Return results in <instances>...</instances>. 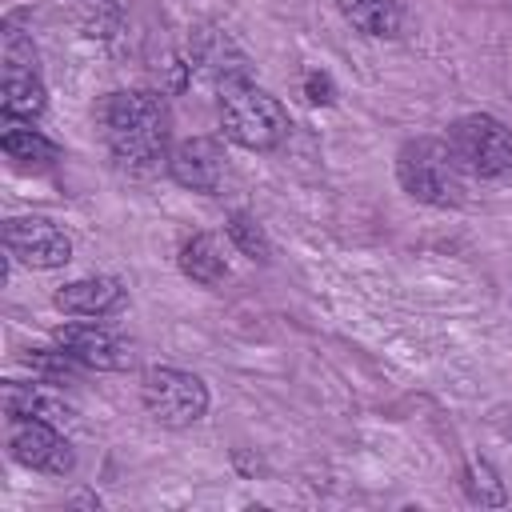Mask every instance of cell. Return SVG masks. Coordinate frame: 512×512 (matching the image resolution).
<instances>
[{
    "mask_svg": "<svg viewBox=\"0 0 512 512\" xmlns=\"http://www.w3.org/2000/svg\"><path fill=\"white\" fill-rule=\"evenodd\" d=\"M96 120H100L104 144L120 168L144 176V172H156L160 164H168L172 112L160 92H148V88L108 92L96 108Z\"/></svg>",
    "mask_w": 512,
    "mask_h": 512,
    "instance_id": "6da1fadb",
    "label": "cell"
},
{
    "mask_svg": "<svg viewBox=\"0 0 512 512\" xmlns=\"http://www.w3.org/2000/svg\"><path fill=\"white\" fill-rule=\"evenodd\" d=\"M396 180L412 200L432 208H456L464 200V168L448 148V140L436 136H416L400 144Z\"/></svg>",
    "mask_w": 512,
    "mask_h": 512,
    "instance_id": "7a4b0ae2",
    "label": "cell"
},
{
    "mask_svg": "<svg viewBox=\"0 0 512 512\" xmlns=\"http://www.w3.org/2000/svg\"><path fill=\"white\" fill-rule=\"evenodd\" d=\"M220 132L248 152H272L288 136V112L272 92L236 80L220 88Z\"/></svg>",
    "mask_w": 512,
    "mask_h": 512,
    "instance_id": "3957f363",
    "label": "cell"
},
{
    "mask_svg": "<svg viewBox=\"0 0 512 512\" xmlns=\"http://www.w3.org/2000/svg\"><path fill=\"white\" fill-rule=\"evenodd\" d=\"M140 400H144V412L160 428H192L208 412V388H204V380L196 372L168 368V364L144 372Z\"/></svg>",
    "mask_w": 512,
    "mask_h": 512,
    "instance_id": "277c9868",
    "label": "cell"
},
{
    "mask_svg": "<svg viewBox=\"0 0 512 512\" xmlns=\"http://www.w3.org/2000/svg\"><path fill=\"white\" fill-rule=\"evenodd\" d=\"M444 140L456 152L460 168L472 172V176H488L492 180V176L512 172V132L496 116H484V112L460 116L448 128Z\"/></svg>",
    "mask_w": 512,
    "mask_h": 512,
    "instance_id": "5b68a950",
    "label": "cell"
},
{
    "mask_svg": "<svg viewBox=\"0 0 512 512\" xmlns=\"http://www.w3.org/2000/svg\"><path fill=\"white\" fill-rule=\"evenodd\" d=\"M8 452L32 472L68 476L76 468V452L64 440L60 424L36 420V416H8Z\"/></svg>",
    "mask_w": 512,
    "mask_h": 512,
    "instance_id": "8992f818",
    "label": "cell"
},
{
    "mask_svg": "<svg viewBox=\"0 0 512 512\" xmlns=\"http://www.w3.org/2000/svg\"><path fill=\"white\" fill-rule=\"evenodd\" d=\"M4 248L12 260H20L24 268H64L72 260V240L60 224H52L48 216H12L4 224Z\"/></svg>",
    "mask_w": 512,
    "mask_h": 512,
    "instance_id": "52a82bcc",
    "label": "cell"
},
{
    "mask_svg": "<svg viewBox=\"0 0 512 512\" xmlns=\"http://www.w3.org/2000/svg\"><path fill=\"white\" fill-rule=\"evenodd\" d=\"M56 344L76 364L96 368V372H128L136 364L132 344L104 324H64V328H56Z\"/></svg>",
    "mask_w": 512,
    "mask_h": 512,
    "instance_id": "ba28073f",
    "label": "cell"
},
{
    "mask_svg": "<svg viewBox=\"0 0 512 512\" xmlns=\"http://www.w3.org/2000/svg\"><path fill=\"white\" fill-rule=\"evenodd\" d=\"M168 176H172L180 188L216 192L220 180H224V148H220V140H212V136L180 140V144L168 152Z\"/></svg>",
    "mask_w": 512,
    "mask_h": 512,
    "instance_id": "9c48e42d",
    "label": "cell"
},
{
    "mask_svg": "<svg viewBox=\"0 0 512 512\" xmlns=\"http://www.w3.org/2000/svg\"><path fill=\"white\" fill-rule=\"evenodd\" d=\"M128 288L116 280V276H80V280H68L52 304L68 316H108L124 304Z\"/></svg>",
    "mask_w": 512,
    "mask_h": 512,
    "instance_id": "30bf717a",
    "label": "cell"
},
{
    "mask_svg": "<svg viewBox=\"0 0 512 512\" xmlns=\"http://www.w3.org/2000/svg\"><path fill=\"white\" fill-rule=\"evenodd\" d=\"M48 384H16V380H8L4 384V412L8 416H36V420H48V424H64L72 416V404Z\"/></svg>",
    "mask_w": 512,
    "mask_h": 512,
    "instance_id": "8fae6325",
    "label": "cell"
},
{
    "mask_svg": "<svg viewBox=\"0 0 512 512\" xmlns=\"http://www.w3.org/2000/svg\"><path fill=\"white\" fill-rule=\"evenodd\" d=\"M336 8L356 32L376 36V40H392L404 28V4L400 0H336Z\"/></svg>",
    "mask_w": 512,
    "mask_h": 512,
    "instance_id": "7c38bea8",
    "label": "cell"
},
{
    "mask_svg": "<svg viewBox=\"0 0 512 512\" xmlns=\"http://www.w3.org/2000/svg\"><path fill=\"white\" fill-rule=\"evenodd\" d=\"M0 108L8 120H36L48 108V92H44L36 68H4Z\"/></svg>",
    "mask_w": 512,
    "mask_h": 512,
    "instance_id": "4fadbf2b",
    "label": "cell"
},
{
    "mask_svg": "<svg viewBox=\"0 0 512 512\" xmlns=\"http://www.w3.org/2000/svg\"><path fill=\"white\" fill-rule=\"evenodd\" d=\"M196 64L224 88V84H236V80H248V60L244 52L224 36V32H208L196 40Z\"/></svg>",
    "mask_w": 512,
    "mask_h": 512,
    "instance_id": "5bb4252c",
    "label": "cell"
},
{
    "mask_svg": "<svg viewBox=\"0 0 512 512\" xmlns=\"http://www.w3.org/2000/svg\"><path fill=\"white\" fill-rule=\"evenodd\" d=\"M180 272H184L188 280L204 284V288L224 284V280H228V260H224L216 236H208V232L188 236L184 248H180Z\"/></svg>",
    "mask_w": 512,
    "mask_h": 512,
    "instance_id": "9a60e30c",
    "label": "cell"
},
{
    "mask_svg": "<svg viewBox=\"0 0 512 512\" xmlns=\"http://www.w3.org/2000/svg\"><path fill=\"white\" fill-rule=\"evenodd\" d=\"M0 148L8 152V160H16V164H36V168L56 164V156H60V148H56L48 136H40L36 128H20V124H8V128H4Z\"/></svg>",
    "mask_w": 512,
    "mask_h": 512,
    "instance_id": "2e32d148",
    "label": "cell"
},
{
    "mask_svg": "<svg viewBox=\"0 0 512 512\" xmlns=\"http://www.w3.org/2000/svg\"><path fill=\"white\" fill-rule=\"evenodd\" d=\"M228 240H232L244 256H252V260H268V256H272V244H268L260 220L248 216V212H232V216H228Z\"/></svg>",
    "mask_w": 512,
    "mask_h": 512,
    "instance_id": "e0dca14e",
    "label": "cell"
},
{
    "mask_svg": "<svg viewBox=\"0 0 512 512\" xmlns=\"http://www.w3.org/2000/svg\"><path fill=\"white\" fill-rule=\"evenodd\" d=\"M464 488H468V496H472L476 504H504V500H508V496H504V484L496 480V472H492L484 460H472V464H468Z\"/></svg>",
    "mask_w": 512,
    "mask_h": 512,
    "instance_id": "ac0fdd59",
    "label": "cell"
},
{
    "mask_svg": "<svg viewBox=\"0 0 512 512\" xmlns=\"http://www.w3.org/2000/svg\"><path fill=\"white\" fill-rule=\"evenodd\" d=\"M4 68H36V48L16 24L4 28Z\"/></svg>",
    "mask_w": 512,
    "mask_h": 512,
    "instance_id": "d6986e66",
    "label": "cell"
},
{
    "mask_svg": "<svg viewBox=\"0 0 512 512\" xmlns=\"http://www.w3.org/2000/svg\"><path fill=\"white\" fill-rule=\"evenodd\" d=\"M304 92H308L312 104H332V96H336L328 72H308V76H304Z\"/></svg>",
    "mask_w": 512,
    "mask_h": 512,
    "instance_id": "ffe728a7",
    "label": "cell"
},
{
    "mask_svg": "<svg viewBox=\"0 0 512 512\" xmlns=\"http://www.w3.org/2000/svg\"><path fill=\"white\" fill-rule=\"evenodd\" d=\"M496 428H500V432H504V436L512 440V408H504V412H496Z\"/></svg>",
    "mask_w": 512,
    "mask_h": 512,
    "instance_id": "44dd1931",
    "label": "cell"
}]
</instances>
